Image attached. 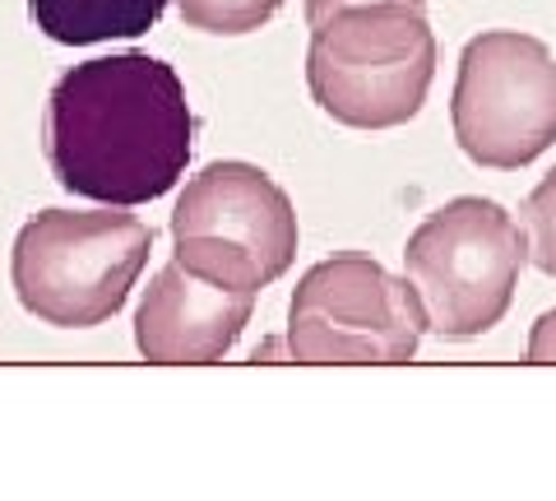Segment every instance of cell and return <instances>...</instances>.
Instances as JSON below:
<instances>
[{
    "mask_svg": "<svg viewBox=\"0 0 556 501\" xmlns=\"http://www.w3.org/2000/svg\"><path fill=\"white\" fill-rule=\"evenodd\" d=\"M437 79L427 5L362 0L311 24L306 89L325 116L353 130H394L422 112Z\"/></svg>",
    "mask_w": 556,
    "mask_h": 501,
    "instance_id": "2",
    "label": "cell"
},
{
    "mask_svg": "<svg viewBox=\"0 0 556 501\" xmlns=\"http://www.w3.org/2000/svg\"><path fill=\"white\" fill-rule=\"evenodd\" d=\"M172 241L186 270L214 284L260 292L298 261V210L255 163H208L172 210Z\"/></svg>",
    "mask_w": 556,
    "mask_h": 501,
    "instance_id": "5",
    "label": "cell"
},
{
    "mask_svg": "<svg viewBox=\"0 0 556 501\" xmlns=\"http://www.w3.org/2000/svg\"><path fill=\"white\" fill-rule=\"evenodd\" d=\"M181 24L200 33H218V38H241V33L265 28L283 0H177Z\"/></svg>",
    "mask_w": 556,
    "mask_h": 501,
    "instance_id": "10",
    "label": "cell"
},
{
    "mask_svg": "<svg viewBox=\"0 0 556 501\" xmlns=\"http://www.w3.org/2000/svg\"><path fill=\"white\" fill-rule=\"evenodd\" d=\"M255 292L214 284L204 274L167 261L135 311V349L149 362H218L241 339Z\"/></svg>",
    "mask_w": 556,
    "mask_h": 501,
    "instance_id": "8",
    "label": "cell"
},
{
    "mask_svg": "<svg viewBox=\"0 0 556 501\" xmlns=\"http://www.w3.org/2000/svg\"><path fill=\"white\" fill-rule=\"evenodd\" d=\"M167 0H28L42 38L61 47H93L112 38H139L163 20Z\"/></svg>",
    "mask_w": 556,
    "mask_h": 501,
    "instance_id": "9",
    "label": "cell"
},
{
    "mask_svg": "<svg viewBox=\"0 0 556 501\" xmlns=\"http://www.w3.org/2000/svg\"><path fill=\"white\" fill-rule=\"evenodd\" d=\"M343 5H362V0H306V24H320ZM408 5H427V0H408Z\"/></svg>",
    "mask_w": 556,
    "mask_h": 501,
    "instance_id": "13",
    "label": "cell"
},
{
    "mask_svg": "<svg viewBox=\"0 0 556 501\" xmlns=\"http://www.w3.org/2000/svg\"><path fill=\"white\" fill-rule=\"evenodd\" d=\"M427 335L408 279L362 251H339L302 274L288 306L283 353L292 362H413Z\"/></svg>",
    "mask_w": 556,
    "mask_h": 501,
    "instance_id": "7",
    "label": "cell"
},
{
    "mask_svg": "<svg viewBox=\"0 0 556 501\" xmlns=\"http://www.w3.org/2000/svg\"><path fill=\"white\" fill-rule=\"evenodd\" d=\"M519 233H525V255L547 279H556V167L519 204Z\"/></svg>",
    "mask_w": 556,
    "mask_h": 501,
    "instance_id": "11",
    "label": "cell"
},
{
    "mask_svg": "<svg viewBox=\"0 0 556 501\" xmlns=\"http://www.w3.org/2000/svg\"><path fill=\"white\" fill-rule=\"evenodd\" d=\"M195 112L186 84L149 51H116L51 84L42 116L47 167L70 196L135 210L186 177Z\"/></svg>",
    "mask_w": 556,
    "mask_h": 501,
    "instance_id": "1",
    "label": "cell"
},
{
    "mask_svg": "<svg viewBox=\"0 0 556 501\" xmlns=\"http://www.w3.org/2000/svg\"><path fill=\"white\" fill-rule=\"evenodd\" d=\"M525 261L519 223L496 200L459 196L417 223L404 247V279L431 335L478 339L510 311Z\"/></svg>",
    "mask_w": 556,
    "mask_h": 501,
    "instance_id": "4",
    "label": "cell"
},
{
    "mask_svg": "<svg viewBox=\"0 0 556 501\" xmlns=\"http://www.w3.org/2000/svg\"><path fill=\"white\" fill-rule=\"evenodd\" d=\"M455 140L478 167L519 172L556 145V57L543 38L486 28L468 38L450 98Z\"/></svg>",
    "mask_w": 556,
    "mask_h": 501,
    "instance_id": "6",
    "label": "cell"
},
{
    "mask_svg": "<svg viewBox=\"0 0 556 501\" xmlns=\"http://www.w3.org/2000/svg\"><path fill=\"white\" fill-rule=\"evenodd\" d=\"M525 358H529V362H556V311H547V316L533 321Z\"/></svg>",
    "mask_w": 556,
    "mask_h": 501,
    "instance_id": "12",
    "label": "cell"
},
{
    "mask_svg": "<svg viewBox=\"0 0 556 501\" xmlns=\"http://www.w3.org/2000/svg\"><path fill=\"white\" fill-rule=\"evenodd\" d=\"M153 228L112 210H42L10 251V284L28 316L61 330H89L126 306L149 265Z\"/></svg>",
    "mask_w": 556,
    "mask_h": 501,
    "instance_id": "3",
    "label": "cell"
}]
</instances>
